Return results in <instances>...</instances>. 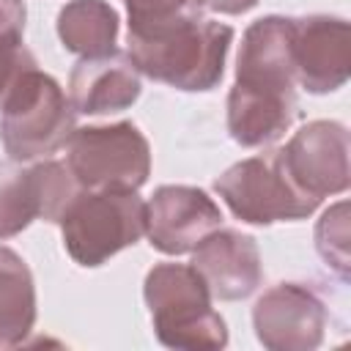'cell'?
I'll use <instances>...</instances> for the list:
<instances>
[{"instance_id":"4fadbf2b","label":"cell","mask_w":351,"mask_h":351,"mask_svg":"<svg viewBox=\"0 0 351 351\" xmlns=\"http://www.w3.org/2000/svg\"><path fill=\"white\" fill-rule=\"evenodd\" d=\"M71 107L88 115L126 110L140 96V71L123 52L82 58L69 80Z\"/></svg>"},{"instance_id":"5bb4252c","label":"cell","mask_w":351,"mask_h":351,"mask_svg":"<svg viewBox=\"0 0 351 351\" xmlns=\"http://www.w3.org/2000/svg\"><path fill=\"white\" fill-rule=\"evenodd\" d=\"M58 36L69 52L82 58L107 55L115 49L118 14L104 0H71L58 14Z\"/></svg>"},{"instance_id":"3957f363","label":"cell","mask_w":351,"mask_h":351,"mask_svg":"<svg viewBox=\"0 0 351 351\" xmlns=\"http://www.w3.org/2000/svg\"><path fill=\"white\" fill-rule=\"evenodd\" d=\"M145 304L159 343L170 348L211 351L228 343L222 315L195 266L159 263L145 277Z\"/></svg>"},{"instance_id":"277c9868","label":"cell","mask_w":351,"mask_h":351,"mask_svg":"<svg viewBox=\"0 0 351 351\" xmlns=\"http://www.w3.org/2000/svg\"><path fill=\"white\" fill-rule=\"evenodd\" d=\"M74 134V107L60 85L27 66L0 99V140L11 159L55 154Z\"/></svg>"},{"instance_id":"5b68a950","label":"cell","mask_w":351,"mask_h":351,"mask_svg":"<svg viewBox=\"0 0 351 351\" xmlns=\"http://www.w3.org/2000/svg\"><path fill=\"white\" fill-rule=\"evenodd\" d=\"M63 244L80 266H101L145 233L137 189H82L60 217Z\"/></svg>"},{"instance_id":"ffe728a7","label":"cell","mask_w":351,"mask_h":351,"mask_svg":"<svg viewBox=\"0 0 351 351\" xmlns=\"http://www.w3.org/2000/svg\"><path fill=\"white\" fill-rule=\"evenodd\" d=\"M258 0H195V5L208 8V11H219V14H244L255 5Z\"/></svg>"},{"instance_id":"8992f818","label":"cell","mask_w":351,"mask_h":351,"mask_svg":"<svg viewBox=\"0 0 351 351\" xmlns=\"http://www.w3.org/2000/svg\"><path fill=\"white\" fill-rule=\"evenodd\" d=\"M214 189L241 222L252 225L302 219L321 203L291 178L280 148L263 151L228 167L214 181Z\"/></svg>"},{"instance_id":"7a4b0ae2","label":"cell","mask_w":351,"mask_h":351,"mask_svg":"<svg viewBox=\"0 0 351 351\" xmlns=\"http://www.w3.org/2000/svg\"><path fill=\"white\" fill-rule=\"evenodd\" d=\"M233 30L200 16L197 8L156 25L129 27L134 69L178 90H211L225 71Z\"/></svg>"},{"instance_id":"8fae6325","label":"cell","mask_w":351,"mask_h":351,"mask_svg":"<svg viewBox=\"0 0 351 351\" xmlns=\"http://www.w3.org/2000/svg\"><path fill=\"white\" fill-rule=\"evenodd\" d=\"M351 71V30L337 16L293 19V74L310 93L337 90Z\"/></svg>"},{"instance_id":"2e32d148","label":"cell","mask_w":351,"mask_h":351,"mask_svg":"<svg viewBox=\"0 0 351 351\" xmlns=\"http://www.w3.org/2000/svg\"><path fill=\"white\" fill-rule=\"evenodd\" d=\"M33 219H38V192L33 170H22L11 162L0 165V239L16 236Z\"/></svg>"},{"instance_id":"52a82bcc","label":"cell","mask_w":351,"mask_h":351,"mask_svg":"<svg viewBox=\"0 0 351 351\" xmlns=\"http://www.w3.org/2000/svg\"><path fill=\"white\" fill-rule=\"evenodd\" d=\"M66 145V165L82 189H137L151 173L148 140L129 121L74 129Z\"/></svg>"},{"instance_id":"6da1fadb","label":"cell","mask_w":351,"mask_h":351,"mask_svg":"<svg viewBox=\"0 0 351 351\" xmlns=\"http://www.w3.org/2000/svg\"><path fill=\"white\" fill-rule=\"evenodd\" d=\"M293 19L263 16L241 38L236 82L228 96V132L239 145L258 148L282 137L296 118Z\"/></svg>"},{"instance_id":"30bf717a","label":"cell","mask_w":351,"mask_h":351,"mask_svg":"<svg viewBox=\"0 0 351 351\" xmlns=\"http://www.w3.org/2000/svg\"><path fill=\"white\" fill-rule=\"evenodd\" d=\"M280 154L291 178L315 200L348 186V132L335 121L302 126Z\"/></svg>"},{"instance_id":"e0dca14e","label":"cell","mask_w":351,"mask_h":351,"mask_svg":"<svg viewBox=\"0 0 351 351\" xmlns=\"http://www.w3.org/2000/svg\"><path fill=\"white\" fill-rule=\"evenodd\" d=\"M315 247L326 266H332L340 277L348 274V206L337 203L329 208L315 228Z\"/></svg>"},{"instance_id":"d6986e66","label":"cell","mask_w":351,"mask_h":351,"mask_svg":"<svg viewBox=\"0 0 351 351\" xmlns=\"http://www.w3.org/2000/svg\"><path fill=\"white\" fill-rule=\"evenodd\" d=\"M36 60H33V55L22 47V44H16V47H0V99L5 96V90L11 88V82L27 69V66H33Z\"/></svg>"},{"instance_id":"9a60e30c","label":"cell","mask_w":351,"mask_h":351,"mask_svg":"<svg viewBox=\"0 0 351 351\" xmlns=\"http://www.w3.org/2000/svg\"><path fill=\"white\" fill-rule=\"evenodd\" d=\"M36 321V288L25 261L0 247V346H19Z\"/></svg>"},{"instance_id":"ac0fdd59","label":"cell","mask_w":351,"mask_h":351,"mask_svg":"<svg viewBox=\"0 0 351 351\" xmlns=\"http://www.w3.org/2000/svg\"><path fill=\"white\" fill-rule=\"evenodd\" d=\"M129 11V27L156 25L170 16H178L184 11L197 8L195 0H123Z\"/></svg>"},{"instance_id":"7c38bea8","label":"cell","mask_w":351,"mask_h":351,"mask_svg":"<svg viewBox=\"0 0 351 351\" xmlns=\"http://www.w3.org/2000/svg\"><path fill=\"white\" fill-rule=\"evenodd\" d=\"M192 252V266L214 299H244L263 280L258 244L239 230H211Z\"/></svg>"},{"instance_id":"9c48e42d","label":"cell","mask_w":351,"mask_h":351,"mask_svg":"<svg viewBox=\"0 0 351 351\" xmlns=\"http://www.w3.org/2000/svg\"><path fill=\"white\" fill-rule=\"evenodd\" d=\"M219 222V206L197 186H159L145 203V236L165 255L192 252Z\"/></svg>"},{"instance_id":"ba28073f","label":"cell","mask_w":351,"mask_h":351,"mask_svg":"<svg viewBox=\"0 0 351 351\" xmlns=\"http://www.w3.org/2000/svg\"><path fill=\"white\" fill-rule=\"evenodd\" d=\"M252 324L271 351H310L324 340L326 307L307 285L280 282L258 299Z\"/></svg>"}]
</instances>
